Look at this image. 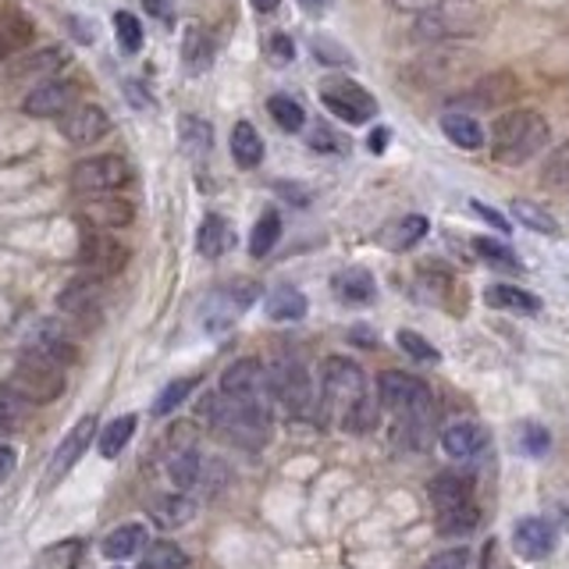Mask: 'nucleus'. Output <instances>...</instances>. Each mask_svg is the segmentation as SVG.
<instances>
[{
    "label": "nucleus",
    "instance_id": "nucleus-30",
    "mask_svg": "<svg viewBox=\"0 0 569 569\" xmlns=\"http://www.w3.org/2000/svg\"><path fill=\"white\" fill-rule=\"evenodd\" d=\"M103 556L107 559H132L139 548H147V527L129 523V527H118L103 538Z\"/></svg>",
    "mask_w": 569,
    "mask_h": 569
},
{
    "label": "nucleus",
    "instance_id": "nucleus-42",
    "mask_svg": "<svg viewBox=\"0 0 569 569\" xmlns=\"http://www.w3.org/2000/svg\"><path fill=\"white\" fill-rule=\"evenodd\" d=\"M114 36H118V47L124 53H139L142 50V26L132 11H118L114 14Z\"/></svg>",
    "mask_w": 569,
    "mask_h": 569
},
{
    "label": "nucleus",
    "instance_id": "nucleus-57",
    "mask_svg": "<svg viewBox=\"0 0 569 569\" xmlns=\"http://www.w3.org/2000/svg\"><path fill=\"white\" fill-rule=\"evenodd\" d=\"M281 8V0H253V11H260V14H274Z\"/></svg>",
    "mask_w": 569,
    "mask_h": 569
},
{
    "label": "nucleus",
    "instance_id": "nucleus-39",
    "mask_svg": "<svg viewBox=\"0 0 569 569\" xmlns=\"http://www.w3.org/2000/svg\"><path fill=\"white\" fill-rule=\"evenodd\" d=\"M82 559V545L79 541H61L50 545L40 559H36V569H79Z\"/></svg>",
    "mask_w": 569,
    "mask_h": 569
},
{
    "label": "nucleus",
    "instance_id": "nucleus-34",
    "mask_svg": "<svg viewBox=\"0 0 569 569\" xmlns=\"http://www.w3.org/2000/svg\"><path fill=\"white\" fill-rule=\"evenodd\" d=\"M178 139H182V150L189 157H203L213 147V129H210L203 118L186 114L182 121H178Z\"/></svg>",
    "mask_w": 569,
    "mask_h": 569
},
{
    "label": "nucleus",
    "instance_id": "nucleus-11",
    "mask_svg": "<svg viewBox=\"0 0 569 569\" xmlns=\"http://www.w3.org/2000/svg\"><path fill=\"white\" fill-rule=\"evenodd\" d=\"M221 396L236 402H263L271 396L267 388V370L260 360H236L221 373Z\"/></svg>",
    "mask_w": 569,
    "mask_h": 569
},
{
    "label": "nucleus",
    "instance_id": "nucleus-53",
    "mask_svg": "<svg viewBox=\"0 0 569 569\" xmlns=\"http://www.w3.org/2000/svg\"><path fill=\"white\" fill-rule=\"evenodd\" d=\"M470 207H473V213H480V218H485L488 224H495L498 231H502V236H509V221L502 218V213H495V210H491L488 203H480V200H473Z\"/></svg>",
    "mask_w": 569,
    "mask_h": 569
},
{
    "label": "nucleus",
    "instance_id": "nucleus-28",
    "mask_svg": "<svg viewBox=\"0 0 569 569\" xmlns=\"http://www.w3.org/2000/svg\"><path fill=\"white\" fill-rule=\"evenodd\" d=\"M441 132L449 136L459 150H480L485 147V129H480V121L467 111H449L441 118Z\"/></svg>",
    "mask_w": 569,
    "mask_h": 569
},
{
    "label": "nucleus",
    "instance_id": "nucleus-9",
    "mask_svg": "<svg viewBox=\"0 0 569 569\" xmlns=\"http://www.w3.org/2000/svg\"><path fill=\"white\" fill-rule=\"evenodd\" d=\"M132 178L129 164L114 153H97V157H86L71 168V189L82 192V196H103L111 189H121L124 182Z\"/></svg>",
    "mask_w": 569,
    "mask_h": 569
},
{
    "label": "nucleus",
    "instance_id": "nucleus-14",
    "mask_svg": "<svg viewBox=\"0 0 569 569\" xmlns=\"http://www.w3.org/2000/svg\"><path fill=\"white\" fill-rule=\"evenodd\" d=\"M71 103H76V86L71 82H40L26 93L22 111L29 118H58L71 111Z\"/></svg>",
    "mask_w": 569,
    "mask_h": 569
},
{
    "label": "nucleus",
    "instance_id": "nucleus-6",
    "mask_svg": "<svg viewBox=\"0 0 569 569\" xmlns=\"http://www.w3.org/2000/svg\"><path fill=\"white\" fill-rule=\"evenodd\" d=\"M378 396H381V406H388V413L399 417L402 423L427 420L435 406L427 381L413 378V373H406V370H385L378 378Z\"/></svg>",
    "mask_w": 569,
    "mask_h": 569
},
{
    "label": "nucleus",
    "instance_id": "nucleus-33",
    "mask_svg": "<svg viewBox=\"0 0 569 569\" xmlns=\"http://www.w3.org/2000/svg\"><path fill=\"white\" fill-rule=\"evenodd\" d=\"M263 310H267V317H271V320H302V317H307V310H310V302H307V296L296 292V289H274L271 296H267Z\"/></svg>",
    "mask_w": 569,
    "mask_h": 569
},
{
    "label": "nucleus",
    "instance_id": "nucleus-38",
    "mask_svg": "<svg viewBox=\"0 0 569 569\" xmlns=\"http://www.w3.org/2000/svg\"><path fill=\"white\" fill-rule=\"evenodd\" d=\"M541 178H545V186H548V189H562V192H569V139L559 142V147L548 153L545 168H541Z\"/></svg>",
    "mask_w": 569,
    "mask_h": 569
},
{
    "label": "nucleus",
    "instance_id": "nucleus-16",
    "mask_svg": "<svg viewBox=\"0 0 569 569\" xmlns=\"http://www.w3.org/2000/svg\"><path fill=\"white\" fill-rule=\"evenodd\" d=\"M100 431L97 427V417H82L71 431L64 435V441L58 445V452H53V459H50V477H61V473H68L76 462L86 456V449H89V441H93V435Z\"/></svg>",
    "mask_w": 569,
    "mask_h": 569
},
{
    "label": "nucleus",
    "instance_id": "nucleus-25",
    "mask_svg": "<svg viewBox=\"0 0 569 569\" xmlns=\"http://www.w3.org/2000/svg\"><path fill=\"white\" fill-rule=\"evenodd\" d=\"M231 242H236V231H231V224L221 218V213H207L203 224H200V236H196V249L207 257V260H221Z\"/></svg>",
    "mask_w": 569,
    "mask_h": 569
},
{
    "label": "nucleus",
    "instance_id": "nucleus-48",
    "mask_svg": "<svg viewBox=\"0 0 569 569\" xmlns=\"http://www.w3.org/2000/svg\"><path fill=\"white\" fill-rule=\"evenodd\" d=\"M310 50L317 53V61H320V64H352L349 50H346V47H338V43H328L325 36H317V40L310 43Z\"/></svg>",
    "mask_w": 569,
    "mask_h": 569
},
{
    "label": "nucleus",
    "instance_id": "nucleus-56",
    "mask_svg": "<svg viewBox=\"0 0 569 569\" xmlns=\"http://www.w3.org/2000/svg\"><path fill=\"white\" fill-rule=\"evenodd\" d=\"M14 423H18V413H14L11 406H4V402H0V435H4V431H11Z\"/></svg>",
    "mask_w": 569,
    "mask_h": 569
},
{
    "label": "nucleus",
    "instance_id": "nucleus-8",
    "mask_svg": "<svg viewBox=\"0 0 569 569\" xmlns=\"http://www.w3.org/2000/svg\"><path fill=\"white\" fill-rule=\"evenodd\" d=\"M320 391H325V406L342 409V417L352 406L367 399V378L360 363H352L349 356H328L320 363Z\"/></svg>",
    "mask_w": 569,
    "mask_h": 569
},
{
    "label": "nucleus",
    "instance_id": "nucleus-12",
    "mask_svg": "<svg viewBox=\"0 0 569 569\" xmlns=\"http://www.w3.org/2000/svg\"><path fill=\"white\" fill-rule=\"evenodd\" d=\"M79 260L89 267V274L111 278V274L121 271L124 260H129V249H124L111 236H100V231H86V236H82V249H79Z\"/></svg>",
    "mask_w": 569,
    "mask_h": 569
},
{
    "label": "nucleus",
    "instance_id": "nucleus-45",
    "mask_svg": "<svg viewBox=\"0 0 569 569\" xmlns=\"http://www.w3.org/2000/svg\"><path fill=\"white\" fill-rule=\"evenodd\" d=\"M520 449L527 456H545L551 449V435H548V427L541 423H523L520 427Z\"/></svg>",
    "mask_w": 569,
    "mask_h": 569
},
{
    "label": "nucleus",
    "instance_id": "nucleus-37",
    "mask_svg": "<svg viewBox=\"0 0 569 569\" xmlns=\"http://www.w3.org/2000/svg\"><path fill=\"white\" fill-rule=\"evenodd\" d=\"M512 218L527 224L530 231H541V236H559V221L551 218L548 210H541L538 203H527V200H516L512 203Z\"/></svg>",
    "mask_w": 569,
    "mask_h": 569
},
{
    "label": "nucleus",
    "instance_id": "nucleus-27",
    "mask_svg": "<svg viewBox=\"0 0 569 569\" xmlns=\"http://www.w3.org/2000/svg\"><path fill=\"white\" fill-rule=\"evenodd\" d=\"M231 160H236V164L246 168V171L260 168L263 139H260V132L249 121H236V129H231Z\"/></svg>",
    "mask_w": 569,
    "mask_h": 569
},
{
    "label": "nucleus",
    "instance_id": "nucleus-26",
    "mask_svg": "<svg viewBox=\"0 0 569 569\" xmlns=\"http://www.w3.org/2000/svg\"><path fill=\"white\" fill-rule=\"evenodd\" d=\"M196 516V502L189 495H164V498H157V502L150 506V520L160 527V530H178V527H186L189 520Z\"/></svg>",
    "mask_w": 569,
    "mask_h": 569
},
{
    "label": "nucleus",
    "instance_id": "nucleus-18",
    "mask_svg": "<svg viewBox=\"0 0 569 569\" xmlns=\"http://www.w3.org/2000/svg\"><path fill=\"white\" fill-rule=\"evenodd\" d=\"M488 445V427L485 423H473V420H459L449 423L441 431V449L449 452L452 459H470Z\"/></svg>",
    "mask_w": 569,
    "mask_h": 569
},
{
    "label": "nucleus",
    "instance_id": "nucleus-54",
    "mask_svg": "<svg viewBox=\"0 0 569 569\" xmlns=\"http://www.w3.org/2000/svg\"><path fill=\"white\" fill-rule=\"evenodd\" d=\"M124 93L132 97V103H136V107H153V97H142V89H139V82H136V79L124 82Z\"/></svg>",
    "mask_w": 569,
    "mask_h": 569
},
{
    "label": "nucleus",
    "instance_id": "nucleus-24",
    "mask_svg": "<svg viewBox=\"0 0 569 569\" xmlns=\"http://www.w3.org/2000/svg\"><path fill=\"white\" fill-rule=\"evenodd\" d=\"M168 477L174 480L178 491H192L196 485H200L203 477V456L196 452V445H178V449L168 456Z\"/></svg>",
    "mask_w": 569,
    "mask_h": 569
},
{
    "label": "nucleus",
    "instance_id": "nucleus-15",
    "mask_svg": "<svg viewBox=\"0 0 569 569\" xmlns=\"http://www.w3.org/2000/svg\"><path fill=\"white\" fill-rule=\"evenodd\" d=\"M100 302H103V278H97V274L71 278L58 296V307L71 317H89Z\"/></svg>",
    "mask_w": 569,
    "mask_h": 569
},
{
    "label": "nucleus",
    "instance_id": "nucleus-43",
    "mask_svg": "<svg viewBox=\"0 0 569 569\" xmlns=\"http://www.w3.org/2000/svg\"><path fill=\"white\" fill-rule=\"evenodd\" d=\"M473 249L485 260H491L495 267H509V271H520V257L512 253V249L506 242H498V239H485V236H477L473 239Z\"/></svg>",
    "mask_w": 569,
    "mask_h": 569
},
{
    "label": "nucleus",
    "instance_id": "nucleus-49",
    "mask_svg": "<svg viewBox=\"0 0 569 569\" xmlns=\"http://www.w3.org/2000/svg\"><path fill=\"white\" fill-rule=\"evenodd\" d=\"M267 47H271V61L274 64H289L292 58H296V43L289 40V36H271V43H267Z\"/></svg>",
    "mask_w": 569,
    "mask_h": 569
},
{
    "label": "nucleus",
    "instance_id": "nucleus-46",
    "mask_svg": "<svg viewBox=\"0 0 569 569\" xmlns=\"http://www.w3.org/2000/svg\"><path fill=\"white\" fill-rule=\"evenodd\" d=\"M470 566V551L467 548H445L438 556L427 559L420 569H467Z\"/></svg>",
    "mask_w": 569,
    "mask_h": 569
},
{
    "label": "nucleus",
    "instance_id": "nucleus-1",
    "mask_svg": "<svg viewBox=\"0 0 569 569\" xmlns=\"http://www.w3.org/2000/svg\"><path fill=\"white\" fill-rule=\"evenodd\" d=\"M551 139V129L541 111H530V107H520V111H506L495 121L491 129V153L498 164H527L530 157H538Z\"/></svg>",
    "mask_w": 569,
    "mask_h": 569
},
{
    "label": "nucleus",
    "instance_id": "nucleus-31",
    "mask_svg": "<svg viewBox=\"0 0 569 569\" xmlns=\"http://www.w3.org/2000/svg\"><path fill=\"white\" fill-rule=\"evenodd\" d=\"M427 231H431V221H427L423 213H406L396 228H388L385 246L396 249V253H406V249H413L427 236Z\"/></svg>",
    "mask_w": 569,
    "mask_h": 569
},
{
    "label": "nucleus",
    "instance_id": "nucleus-51",
    "mask_svg": "<svg viewBox=\"0 0 569 569\" xmlns=\"http://www.w3.org/2000/svg\"><path fill=\"white\" fill-rule=\"evenodd\" d=\"M388 4L396 8V11H402V14H417L420 18V14L431 11L438 0H388Z\"/></svg>",
    "mask_w": 569,
    "mask_h": 569
},
{
    "label": "nucleus",
    "instance_id": "nucleus-19",
    "mask_svg": "<svg viewBox=\"0 0 569 569\" xmlns=\"http://www.w3.org/2000/svg\"><path fill=\"white\" fill-rule=\"evenodd\" d=\"M36 40V26L22 11H0V64L14 61Z\"/></svg>",
    "mask_w": 569,
    "mask_h": 569
},
{
    "label": "nucleus",
    "instance_id": "nucleus-35",
    "mask_svg": "<svg viewBox=\"0 0 569 569\" xmlns=\"http://www.w3.org/2000/svg\"><path fill=\"white\" fill-rule=\"evenodd\" d=\"M267 114L274 118V124L281 132H302L307 129V111H302V103L284 97V93H274L271 100H267Z\"/></svg>",
    "mask_w": 569,
    "mask_h": 569
},
{
    "label": "nucleus",
    "instance_id": "nucleus-4",
    "mask_svg": "<svg viewBox=\"0 0 569 569\" xmlns=\"http://www.w3.org/2000/svg\"><path fill=\"white\" fill-rule=\"evenodd\" d=\"M200 413L218 427V431L236 438L239 445H253V449L267 441V427H271L267 402H236L224 396H207L200 402Z\"/></svg>",
    "mask_w": 569,
    "mask_h": 569
},
{
    "label": "nucleus",
    "instance_id": "nucleus-13",
    "mask_svg": "<svg viewBox=\"0 0 569 569\" xmlns=\"http://www.w3.org/2000/svg\"><path fill=\"white\" fill-rule=\"evenodd\" d=\"M61 132L68 142H76V147H93V142H100L107 132H111V118H107V111L97 103L71 107L61 121Z\"/></svg>",
    "mask_w": 569,
    "mask_h": 569
},
{
    "label": "nucleus",
    "instance_id": "nucleus-58",
    "mask_svg": "<svg viewBox=\"0 0 569 569\" xmlns=\"http://www.w3.org/2000/svg\"><path fill=\"white\" fill-rule=\"evenodd\" d=\"M385 142H388V129H378V132L370 136V150H373V153H381V150H385Z\"/></svg>",
    "mask_w": 569,
    "mask_h": 569
},
{
    "label": "nucleus",
    "instance_id": "nucleus-32",
    "mask_svg": "<svg viewBox=\"0 0 569 569\" xmlns=\"http://www.w3.org/2000/svg\"><path fill=\"white\" fill-rule=\"evenodd\" d=\"M136 417L132 413H124V417H118V420H111L103 427V431L97 435V445H100V456L103 459H118L121 456V449L124 445L132 441V435H136Z\"/></svg>",
    "mask_w": 569,
    "mask_h": 569
},
{
    "label": "nucleus",
    "instance_id": "nucleus-23",
    "mask_svg": "<svg viewBox=\"0 0 569 569\" xmlns=\"http://www.w3.org/2000/svg\"><path fill=\"white\" fill-rule=\"evenodd\" d=\"M485 302L491 310H509V313H541V299L520 289V284H488Z\"/></svg>",
    "mask_w": 569,
    "mask_h": 569
},
{
    "label": "nucleus",
    "instance_id": "nucleus-50",
    "mask_svg": "<svg viewBox=\"0 0 569 569\" xmlns=\"http://www.w3.org/2000/svg\"><path fill=\"white\" fill-rule=\"evenodd\" d=\"M142 8H147V14L157 18V22H164V26L174 22V0H142Z\"/></svg>",
    "mask_w": 569,
    "mask_h": 569
},
{
    "label": "nucleus",
    "instance_id": "nucleus-10",
    "mask_svg": "<svg viewBox=\"0 0 569 569\" xmlns=\"http://www.w3.org/2000/svg\"><path fill=\"white\" fill-rule=\"evenodd\" d=\"M267 388H271V396L289 409V413H307L313 402L310 373L299 360H292V356H284V360H278L267 370Z\"/></svg>",
    "mask_w": 569,
    "mask_h": 569
},
{
    "label": "nucleus",
    "instance_id": "nucleus-40",
    "mask_svg": "<svg viewBox=\"0 0 569 569\" xmlns=\"http://www.w3.org/2000/svg\"><path fill=\"white\" fill-rule=\"evenodd\" d=\"M186 551L171 545V541H157L150 545V551L142 556V566L139 569H186Z\"/></svg>",
    "mask_w": 569,
    "mask_h": 569
},
{
    "label": "nucleus",
    "instance_id": "nucleus-3",
    "mask_svg": "<svg viewBox=\"0 0 569 569\" xmlns=\"http://www.w3.org/2000/svg\"><path fill=\"white\" fill-rule=\"evenodd\" d=\"M431 502L438 509L441 533H470L480 523V512L473 506V477L459 470H445L431 480Z\"/></svg>",
    "mask_w": 569,
    "mask_h": 569
},
{
    "label": "nucleus",
    "instance_id": "nucleus-47",
    "mask_svg": "<svg viewBox=\"0 0 569 569\" xmlns=\"http://www.w3.org/2000/svg\"><path fill=\"white\" fill-rule=\"evenodd\" d=\"M310 147L317 153H346V139L338 132H331L328 124H317V129L310 132Z\"/></svg>",
    "mask_w": 569,
    "mask_h": 569
},
{
    "label": "nucleus",
    "instance_id": "nucleus-5",
    "mask_svg": "<svg viewBox=\"0 0 569 569\" xmlns=\"http://www.w3.org/2000/svg\"><path fill=\"white\" fill-rule=\"evenodd\" d=\"M8 388L18 402H29V406L53 402L64 391V363H58L53 356L40 349H29L22 360L14 363Z\"/></svg>",
    "mask_w": 569,
    "mask_h": 569
},
{
    "label": "nucleus",
    "instance_id": "nucleus-20",
    "mask_svg": "<svg viewBox=\"0 0 569 569\" xmlns=\"http://www.w3.org/2000/svg\"><path fill=\"white\" fill-rule=\"evenodd\" d=\"M331 289L338 299L349 302V307H367V302H373V296H378V281H373L367 267H346V271H338L331 278Z\"/></svg>",
    "mask_w": 569,
    "mask_h": 569
},
{
    "label": "nucleus",
    "instance_id": "nucleus-21",
    "mask_svg": "<svg viewBox=\"0 0 569 569\" xmlns=\"http://www.w3.org/2000/svg\"><path fill=\"white\" fill-rule=\"evenodd\" d=\"M68 64V50L64 47H43L36 53H26V58L8 61V76L11 79H36V76H53L58 68Z\"/></svg>",
    "mask_w": 569,
    "mask_h": 569
},
{
    "label": "nucleus",
    "instance_id": "nucleus-29",
    "mask_svg": "<svg viewBox=\"0 0 569 569\" xmlns=\"http://www.w3.org/2000/svg\"><path fill=\"white\" fill-rule=\"evenodd\" d=\"M82 218L93 228H121V224L132 221V203H124V200H100V196H93V200L82 207Z\"/></svg>",
    "mask_w": 569,
    "mask_h": 569
},
{
    "label": "nucleus",
    "instance_id": "nucleus-7",
    "mask_svg": "<svg viewBox=\"0 0 569 569\" xmlns=\"http://www.w3.org/2000/svg\"><path fill=\"white\" fill-rule=\"evenodd\" d=\"M320 103H325L328 114H335L346 124H367L378 118V100H373L370 89L346 76H331L320 82Z\"/></svg>",
    "mask_w": 569,
    "mask_h": 569
},
{
    "label": "nucleus",
    "instance_id": "nucleus-17",
    "mask_svg": "<svg viewBox=\"0 0 569 569\" xmlns=\"http://www.w3.org/2000/svg\"><path fill=\"white\" fill-rule=\"evenodd\" d=\"M551 545H556V530H551V523L541 520V516H527V520L512 527V548L530 562L545 559Z\"/></svg>",
    "mask_w": 569,
    "mask_h": 569
},
{
    "label": "nucleus",
    "instance_id": "nucleus-36",
    "mask_svg": "<svg viewBox=\"0 0 569 569\" xmlns=\"http://www.w3.org/2000/svg\"><path fill=\"white\" fill-rule=\"evenodd\" d=\"M278 239H281V213L278 210H263L260 221L253 224V236H249V253L260 260L278 246Z\"/></svg>",
    "mask_w": 569,
    "mask_h": 569
},
{
    "label": "nucleus",
    "instance_id": "nucleus-41",
    "mask_svg": "<svg viewBox=\"0 0 569 569\" xmlns=\"http://www.w3.org/2000/svg\"><path fill=\"white\" fill-rule=\"evenodd\" d=\"M192 388H196V378H178V381L164 385V388H160V396L153 399V413H157V417L174 413V409L189 399V391H192Z\"/></svg>",
    "mask_w": 569,
    "mask_h": 569
},
{
    "label": "nucleus",
    "instance_id": "nucleus-22",
    "mask_svg": "<svg viewBox=\"0 0 569 569\" xmlns=\"http://www.w3.org/2000/svg\"><path fill=\"white\" fill-rule=\"evenodd\" d=\"M213 53H218V47H213V36L203 26H186V32H182V64H186L189 76H203V71L213 64Z\"/></svg>",
    "mask_w": 569,
    "mask_h": 569
},
{
    "label": "nucleus",
    "instance_id": "nucleus-2",
    "mask_svg": "<svg viewBox=\"0 0 569 569\" xmlns=\"http://www.w3.org/2000/svg\"><path fill=\"white\" fill-rule=\"evenodd\" d=\"M488 4L485 0H438V4L417 18L420 40H470V36L485 32L488 26Z\"/></svg>",
    "mask_w": 569,
    "mask_h": 569
},
{
    "label": "nucleus",
    "instance_id": "nucleus-52",
    "mask_svg": "<svg viewBox=\"0 0 569 569\" xmlns=\"http://www.w3.org/2000/svg\"><path fill=\"white\" fill-rule=\"evenodd\" d=\"M68 26H71V36H76L79 43H97V26H89L86 18H76V14H71V18H68Z\"/></svg>",
    "mask_w": 569,
    "mask_h": 569
},
{
    "label": "nucleus",
    "instance_id": "nucleus-55",
    "mask_svg": "<svg viewBox=\"0 0 569 569\" xmlns=\"http://www.w3.org/2000/svg\"><path fill=\"white\" fill-rule=\"evenodd\" d=\"M14 459H18V452L11 449V445H0V473H11L14 470Z\"/></svg>",
    "mask_w": 569,
    "mask_h": 569
},
{
    "label": "nucleus",
    "instance_id": "nucleus-44",
    "mask_svg": "<svg viewBox=\"0 0 569 569\" xmlns=\"http://www.w3.org/2000/svg\"><path fill=\"white\" fill-rule=\"evenodd\" d=\"M399 346L413 356V360H420V363H438L441 360V352L427 342L423 335H417V331H399Z\"/></svg>",
    "mask_w": 569,
    "mask_h": 569
}]
</instances>
